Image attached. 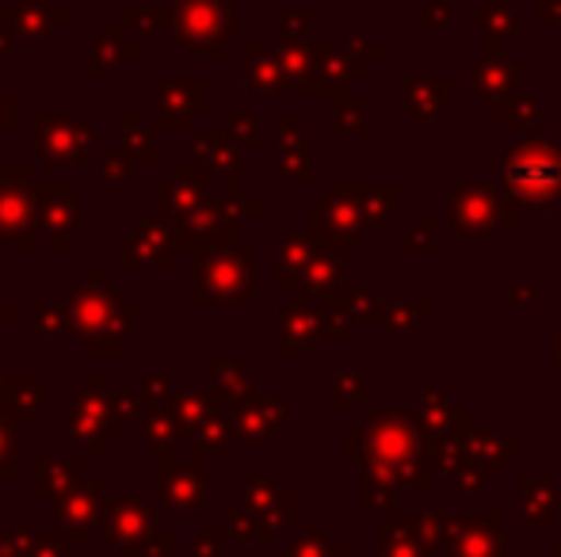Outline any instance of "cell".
Returning <instances> with one entry per match:
<instances>
[{"label": "cell", "instance_id": "cell-1", "mask_svg": "<svg viewBox=\"0 0 561 557\" xmlns=\"http://www.w3.org/2000/svg\"><path fill=\"white\" fill-rule=\"evenodd\" d=\"M118 287H107L104 268H89L81 287L69 298V333H81L89 340V356L96 359H112L123 351V336L115 333V317H118Z\"/></svg>", "mask_w": 561, "mask_h": 557}, {"label": "cell", "instance_id": "cell-2", "mask_svg": "<svg viewBox=\"0 0 561 557\" xmlns=\"http://www.w3.org/2000/svg\"><path fill=\"white\" fill-rule=\"evenodd\" d=\"M69 439L84 443V459L96 462L107 451V443L118 439V417L112 394L104 390V374H89L84 394H73V409H69Z\"/></svg>", "mask_w": 561, "mask_h": 557}, {"label": "cell", "instance_id": "cell-3", "mask_svg": "<svg viewBox=\"0 0 561 557\" xmlns=\"http://www.w3.org/2000/svg\"><path fill=\"white\" fill-rule=\"evenodd\" d=\"M23 184H12V176L4 172V184H0V245L31 253L43 222H38V187Z\"/></svg>", "mask_w": 561, "mask_h": 557}, {"label": "cell", "instance_id": "cell-4", "mask_svg": "<svg viewBox=\"0 0 561 557\" xmlns=\"http://www.w3.org/2000/svg\"><path fill=\"white\" fill-rule=\"evenodd\" d=\"M153 481H157L161 504L172 508V512H199V508H207V474H203L199 462L176 466V462L169 459V451H157Z\"/></svg>", "mask_w": 561, "mask_h": 557}, {"label": "cell", "instance_id": "cell-5", "mask_svg": "<svg viewBox=\"0 0 561 557\" xmlns=\"http://www.w3.org/2000/svg\"><path fill=\"white\" fill-rule=\"evenodd\" d=\"M244 287H249V264L244 260H237L229 253L195 256V268H192L195 302H233V298H244Z\"/></svg>", "mask_w": 561, "mask_h": 557}, {"label": "cell", "instance_id": "cell-6", "mask_svg": "<svg viewBox=\"0 0 561 557\" xmlns=\"http://www.w3.org/2000/svg\"><path fill=\"white\" fill-rule=\"evenodd\" d=\"M100 531H104V543L123 550V546H141L153 535V504L138 492H123V497L107 500L104 512H100Z\"/></svg>", "mask_w": 561, "mask_h": 557}, {"label": "cell", "instance_id": "cell-7", "mask_svg": "<svg viewBox=\"0 0 561 557\" xmlns=\"http://www.w3.org/2000/svg\"><path fill=\"white\" fill-rule=\"evenodd\" d=\"M38 222H43L54 253H66L84 225V207L69 195L66 184H43L38 187Z\"/></svg>", "mask_w": 561, "mask_h": 557}, {"label": "cell", "instance_id": "cell-8", "mask_svg": "<svg viewBox=\"0 0 561 557\" xmlns=\"http://www.w3.org/2000/svg\"><path fill=\"white\" fill-rule=\"evenodd\" d=\"M172 241L176 237L169 233L164 218H138L134 233L123 241V256H118V264H123L126 271L164 268V264H169V253H172Z\"/></svg>", "mask_w": 561, "mask_h": 557}, {"label": "cell", "instance_id": "cell-9", "mask_svg": "<svg viewBox=\"0 0 561 557\" xmlns=\"http://www.w3.org/2000/svg\"><path fill=\"white\" fill-rule=\"evenodd\" d=\"M104 512V477L92 474L84 477L77 489H69L66 497H54L50 500V515L58 527H77V531H89L92 523L100 520Z\"/></svg>", "mask_w": 561, "mask_h": 557}, {"label": "cell", "instance_id": "cell-10", "mask_svg": "<svg viewBox=\"0 0 561 557\" xmlns=\"http://www.w3.org/2000/svg\"><path fill=\"white\" fill-rule=\"evenodd\" d=\"M84 459H35L31 462V489L38 497H66L84 481Z\"/></svg>", "mask_w": 561, "mask_h": 557}, {"label": "cell", "instance_id": "cell-11", "mask_svg": "<svg viewBox=\"0 0 561 557\" xmlns=\"http://www.w3.org/2000/svg\"><path fill=\"white\" fill-rule=\"evenodd\" d=\"M43 405V390L35 386L31 374H8L0 386V413L12 423H31Z\"/></svg>", "mask_w": 561, "mask_h": 557}, {"label": "cell", "instance_id": "cell-12", "mask_svg": "<svg viewBox=\"0 0 561 557\" xmlns=\"http://www.w3.org/2000/svg\"><path fill=\"white\" fill-rule=\"evenodd\" d=\"M92 146V135L89 130H69L66 123H58L54 130H38V153L46 156V161H81L84 153H89Z\"/></svg>", "mask_w": 561, "mask_h": 557}, {"label": "cell", "instance_id": "cell-13", "mask_svg": "<svg viewBox=\"0 0 561 557\" xmlns=\"http://www.w3.org/2000/svg\"><path fill=\"white\" fill-rule=\"evenodd\" d=\"M176 431L180 428H176V420H172V413L161 409V405H146L141 417L134 420V436H138L141 443H153V451H169Z\"/></svg>", "mask_w": 561, "mask_h": 557}, {"label": "cell", "instance_id": "cell-14", "mask_svg": "<svg viewBox=\"0 0 561 557\" xmlns=\"http://www.w3.org/2000/svg\"><path fill=\"white\" fill-rule=\"evenodd\" d=\"M199 202H195V192H187V187H176V184H161L157 187V218H164V222H176V218H184L187 210H195Z\"/></svg>", "mask_w": 561, "mask_h": 557}, {"label": "cell", "instance_id": "cell-15", "mask_svg": "<svg viewBox=\"0 0 561 557\" xmlns=\"http://www.w3.org/2000/svg\"><path fill=\"white\" fill-rule=\"evenodd\" d=\"M35 333L38 340H58L69 333V302H38L35 305Z\"/></svg>", "mask_w": 561, "mask_h": 557}, {"label": "cell", "instance_id": "cell-16", "mask_svg": "<svg viewBox=\"0 0 561 557\" xmlns=\"http://www.w3.org/2000/svg\"><path fill=\"white\" fill-rule=\"evenodd\" d=\"M203 397L199 394H176V402H172V420H176L180 431H187V436H195L199 431L203 417H207V409H203Z\"/></svg>", "mask_w": 561, "mask_h": 557}, {"label": "cell", "instance_id": "cell-17", "mask_svg": "<svg viewBox=\"0 0 561 557\" xmlns=\"http://www.w3.org/2000/svg\"><path fill=\"white\" fill-rule=\"evenodd\" d=\"M20 462H15V423L0 413V477H15Z\"/></svg>", "mask_w": 561, "mask_h": 557}, {"label": "cell", "instance_id": "cell-18", "mask_svg": "<svg viewBox=\"0 0 561 557\" xmlns=\"http://www.w3.org/2000/svg\"><path fill=\"white\" fill-rule=\"evenodd\" d=\"M31 543H35V538H27L23 531L0 527V557H27Z\"/></svg>", "mask_w": 561, "mask_h": 557}, {"label": "cell", "instance_id": "cell-19", "mask_svg": "<svg viewBox=\"0 0 561 557\" xmlns=\"http://www.w3.org/2000/svg\"><path fill=\"white\" fill-rule=\"evenodd\" d=\"M112 405H115V417H118V420H138V417H141V409H146L141 394H130V390H115V394H112Z\"/></svg>", "mask_w": 561, "mask_h": 557}, {"label": "cell", "instance_id": "cell-20", "mask_svg": "<svg viewBox=\"0 0 561 557\" xmlns=\"http://www.w3.org/2000/svg\"><path fill=\"white\" fill-rule=\"evenodd\" d=\"M138 394H141V402L146 405H161V397L169 394V374H141V382H138Z\"/></svg>", "mask_w": 561, "mask_h": 557}, {"label": "cell", "instance_id": "cell-21", "mask_svg": "<svg viewBox=\"0 0 561 557\" xmlns=\"http://www.w3.org/2000/svg\"><path fill=\"white\" fill-rule=\"evenodd\" d=\"M141 550H146V557H172V535L169 531H161L157 527L153 535L141 543Z\"/></svg>", "mask_w": 561, "mask_h": 557}, {"label": "cell", "instance_id": "cell-22", "mask_svg": "<svg viewBox=\"0 0 561 557\" xmlns=\"http://www.w3.org/2000/svg\"><path fill=\"white\" fill-rule=\"evenodd\" d=\"M66 550H69L66 543H58L54 535H46V538H35V543H31L27 557H66Z\"/></svg>", "mask_w": 561, "mask_h": 557}, {"label": "cell", "instance_id": "cell-23", "mask_svg": "<svg viewBox=\"0 0 561 557\" xmlns=\"http://www.w3.org/2000/svg\"><path fill=\"white\" fill-rule=\"evenodd\" d=\"M192 557H218V535H195Z\"/></svg>", "mask_w": 561, "mask_h": 557}, {"label": "cell", "instance_id": "cell-24", "mask_svg": "<svg viewBox=\"0 0 561 557\" xmlns=\"http://www.w3.org/2000/svg\"><path fill=\"white\" fill-rule=\"evenodd\" d=\"M107 179H118V184H126V179H130V169H126V161H118V156H107Z\"/></svg>", "mask_w": 561, "mask_h": 557}, {"label": "cell", "instance_id": "cell-25", "mask_svg": "<svg viewBox=\"0 0 561 557\" xmlns=\"http://www.w3.org/2000/svg\"><path fill=\"white\" fill-rule=\"evenodd\" d=\"M12 317H15V305L0 298V325H4V321H12Z\"/></svg>", "mask_w": 561, "mask_h": 557}, {"label": "cell", "instance_id": "cell-26", "mask_svg": "<svg viewBox=\"0 0 561 557\" xmlns=\"http://www.w3.org/2000/svg\"><path fill=\"white\" fill-rule=\"evenodd\" d=\"M0 386H4V379H0Z\"/></svg>", "mask_w": 561, "mask_h": 557}]
</instances>
